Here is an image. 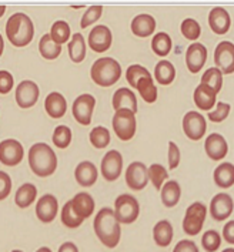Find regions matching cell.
I'll list each match as a JSON object with an SVG mask.
<instances>
[{
    "label": "cell",
    "mask_w": 234,
    "mask_h": 252,
    "mask_svg": "<svg viewBox=\"0 0 234 252\" xmlns=\"http://www.w3.org/2000/svg\"><path fill=\"white\" fill-rule=\"evenodd\" d=\"M12 252H23V251H19V250H16V251H12Z\"/></svg>",
    "instance_id": "680465c9"
},
{
    "label": "cell",
    "mask_w": 234,
    "mask_h": 252,
    "mask_svg": "<svg viewBox=\"0 0 234 252\" xmlns=\"http://www.w3.org/2000/svg\"><path fill=\"white\" fill-rule=\"evenodd\" d=\"M206 119L197 113V111H189L184 119H183V130L184 134L192 140V141H198L200 138H203V135L206 134Z\"/></svg>",
    "instance_id": "ba28073f"
},
{
    "label": "cell",
    "mask_w": 234,
    "mask_h": 252,
    "mask_svg": "<svg viewBox=\"0 0 234 252\" xmlns=\"http://www.w3.org/2000/svg\"><path fill=\"white\" fill-rule=\"evenodd\" d=\"M223 252H234V248H226V250H223Z\"/></svg>",
    "instance_id": "6f0895ef"
},
{
    "label": "cell",
    "mask_w": 234,
    "mask_h": 252,
    "mask_svg": "<svg viewBox=\"0 0 234 252\" xmlns=\"http://www.w3.org/2000/svg\"><path fill=\"white\" fill-rule=\"evenodd\" d=\"M59 252H78V250L73 242H65V244L60 245Z\"/></svg>",
    "instance_id": "f5cc1de1"
},
{
    "label": "cell",
    "mask_w": 234,
    "mask_h": 252,
    "mask_svg": "<svg viewBox=\"0 0 234 252\" xmlns=\"http://www.w3.org/2000/svg\"><path fill=\"white\" fill-rule=\"evenodd\" d=\"M72 207L78 217L86 220L94 211V199L91 198V195L87 192H78V195L72 199Z\"/></svg>",
    "instance_id": "d4e9b609"
},
{
    "label": "cell",
    "mask_w": 234,
    "mask_h": 252,
    "mask_svg": "<svg viewBox=\"0 0 234 252\" xmlns=\"http://www.w3.org/2000/svg\"><path fill=\"white\" fill-rule=\"evenodd\" d=\"M113 130L121 141H129L136 134V117L131 110H117L113 117Z\"/></svg>",
    "instance_id": "52a82bcc"
},
{
    "label": "cell",
    "mask_w": 234,
    "mask_h": 252,
    "mask_svg": "<svg viewBox=\"0 0 234 252\" xmlns=\"http://www.w3.org/2000/svg\"><path fill=\"white\" fill-rule=\"evenodd\" d=\"M96 106V98L91 94H81L75 100L72 111L78 123L83 126H89L91 123L93 110Z\"/></svg>",
    "instance_id": "30bf717a"
},
{
    "label": "cell",
    "mask_w": 234,
    "mask_h": 252,
    "mask_svg": "<svg viewBox=\"0 0 234 252\" xmlns=\"http://www.w3.org/2000/svg\"><path fill=\"white\" fill-rule=\"evenodd\" d=\"M173 252H198V248L193 241H189V239H183L180 241L176 247Z\"/></svg>",
    "instance_id": "f907efd6"
},
{
    "label": "cell",
    "mask_w": 234,
    "mask_h": 252,
    "mask_svg": "<svg viewBox=\"0 0 234 252\" xmlns=\"http://www.w3.org/2000/svg\"><path fill=\"white\" fill-rule=\"evenodd\" d=\"M230 110H232L230 104L220 101V103H217V107H216L214 111H210L208 113V120L213 121V123H221V121H224V120L229 117Z\"/></svg>",
    "instance_id": "bcb514c9"
},
{
    "label": "cell",
    "mask_w": 234,
    "mask_h": 252,
    "mask_svg": "<svg viewBox=\"0 0 234 252\" xmlns=\"http://www.w3.org/2000/svg\"><path fill=\"white\" fill-rule=\"evenodd\" d=\"M169 177V174L166 171V168L160 164H152L149 167V178L152 180L153 186L156 189H161L163 183L166 181V178Z\"/></svg>",
    "instance_id": "60d3db41"
},
{
    "label": "cell",
    "mask_w": 234,
    "mask_h": 252,
    "mask_svg": "<svg viewBox=\"0 0 234 252\" xmlns=\"http://www.w3.org/2000/svg\"><path fill=\"white\" fill-rule=\"evenodd\" d=\"M179 162H180V150H179L177 144H174L173 141H170V143H169V164H170V168H171V170L177 168Z\"/></svg>",
    "instance_id": "681fc988"
},
{
    "label": "cell",
    "mask_w": 234,
    "mask_h": 252,
    "mask_svg": "<svg viewBox=\"0 0 234 252\" xmlns=\"http://www.w3.org/2000/svg\"><path fill=\"white\" fill-rule=\"evenodd\" d=\"M152 50L160 57L167 56L171 50V39H170L169 34L164 32H160V33L155 34V37L152 39Z\"/></svg>",
    "instance_id": "d590c367"
},
{
    "label": "cell",
    "mask_w": 234,
    "mask_h": 252,
    "mask_svg": "<svg viewBox=\"0 0 234 252\" xmlns=\"http://www.w3.org/2000/svg\"><path fill=\"white\" fill-rule=\"evenodd\" d=\"M206 214H207V208L203 202H195L192 204L184 215L183 220V229L187 235H197L201 228L204 225L206 221Z\"/></svg>",
    "instance_id": "8992f818"
},
{
    "label": "cell",
    "mask_w": 234,
    "mask_h": 252,
    "mask_svg": "<svg viewBox=\"0 0 234 252\" xmlns=\"http://www.w3.org/2000/svg\"><path fill=\"white\" fill-rule=\"evenodd\" d=\"M214 63L223 74L234 73V44L232 41H221L214 52Z\"/></svg>",
    "instance_id": "9c48e42d"
},
{
    "label": "cell",
    "mask_w": 234,
    "mask_h": 252,
    "mask_svg": "<svg viewBox=\"0 0 234 252\" xmlns=\"http://www.w3.org/2000/svg\"><path fill=\"white\" fill-rule=\"evenodd\" d=\"M69 56L72 59V62L75 63H81L86 57V43H84V37L76 33L73 34L72 40L69 41Z\"/></svg>",
    "instance_id": "1f68e13d"
},
{
    "label": "cell",
    "mask_w": 234,
    "mask_h": 252,
    "mask_svg": "<svg viewBox=\"0 0 234 252\" xmlns=\"http://www.w3.org/2000/svg\"><path fill=\"white\" fill-rule=\"evenodd\" d=\"M83 218H80L76 215V213L73 211V207H72V199L67 201L62 210V222L65 224L67 228H78L83 224Z\"/></svg>",
    "instance_id": "74e56055"
},
{
    "label": "cell",
    "mask_w": 234,
    "mask_h": 252,
    "mask_svg": "<svg viewBox=\"0 0 234 252\" xmlns=\"http://www.w3.org/2000/svg\"><path fill=\"white\" fill-rule=\"evenodd\" d=\"M216 98H217V94L207 86L200 84L195 87V103L200 110H204V111L211 110V107H214V104H216Z\"/></svg>",
    "instance_id": "484cf974"
},
{
    "label": "cell",
    "mask_w": 234,
    "mask_h": 252,
    "mask_svg": "<svg viewBox=\"0 0 234 252\" xmlns=\"http://www.w3.org/2000/svg\"><path fill=\"white\" fill-rule=\"evenodd\" d=\"M50 37H52V40L56 44L62 46L63 43L69 41V37H70V26L66 23L65 20L56 22L52 26Z\"/></svg>",
    "instance_id": "8d00e7d4"
},
{
    "label": "cell",
    "mask_w": 234,
    "mask_h": 252,
    "mask_svg": "<svg viewBox=\"0 0 234 252\" xmlns=\"http://www.w3.org/2000/svg\"><path fill=\"white\" fill-rule=\"evenodd\" d=\"M23 146L17 140H4L0 143V162L14 167L23 159Z\"/></svg>",
    "instance_id": "7c38bea8"
},
{
    "label": "cell",
    "mask_w": 234,
    "mask_h": 252,
    "mask_svg": "<svg viewBox=\"0 0 234 252\" xmlns=\"http://www.w3.org/2000/svg\"><path fill=\"white\" fill-rule=\"evenodd\" d=\"M6 34L16 47L27 46L35 36V27L30 17L25 13H14L6 23Z\"/></svg>",
    "instance_id": "3957f363"
},
{
    "label": "cell",
    "mask_w": 234,
    "mask_h": 252,
    "mask_svg": "<svg viewBox=\"0 0 234 252\" xmlns=\"http://www.w3.org/2000/svg\"><path fill=\"white\" fill-rule=\"evenodd\" d=\"M147 76H152V73L146 67L140 66V64H133L126 71V79H127L131 87H134V89L137 87V83Z\"/></svg>",
    "instance_id": "b9f144b4"
},
{
    "label": "cell",
    "mask_w": 234,
    "mask_h": 252,
    "mask_svg": "<svg viewBox=\"0 0 234 252\" xmlns=\"http://www.w3.org/2000/svg\"><path fill=\"white\" fill-rule=\"evenodd\" d=\"M149 168L140 161H134L126 170V183L131 189L140 191L149 183Z\"/></svg>",
    "instance_id": "8fae6325"
},
{
    "label": "cell",
    "mask_w": 234,
    "mask_h": 252,
    "mask_svg": "<svg viewBox=\"0 0 234 252\" xmlns=\"http://www.w3.org/2000/svg\"><path fill=\"white\" fill-rule=\"evenodd\" d=\"M113 108L115 110H131L134 114L137 113V98L134 93L127 87L118 89L115 95H113Z\"/></svg>",
    "instance_id": "603a6c76"
},
{
    "label": "cell",
    "mask_w": 234,
    "mask_h": 252,
    "mask_svg": "<svg viewBox=\"0 0 234 252\" xmlns=\"http://www.w3.org/2000/svg\"><path fill=\"white\" fill-rule=\"evenodd\" d=\"M153 238L158 247H169L173 241V226L167 220L158 221L153 228Z\"/></svg>",
    "instance_id": "f1b7e54d"
},
{
    "label": "cell",
    "mask_w": 234,
    "mask_h": 252,
    "mask_svg": "<svg viewBox=\"0 0 234 252\" xmlns=\"http://www.w3.org/2000/svg\"><path fill=\"white\" fill-rule=\"evenodd\" d=\"M182 33L186 39L197 40L201 34V27L195 22V19H186L182 23Z\"/></svg>",
    "instance_id": "ee69618b"
},
{
    "label": "cell",
    "mask_w": 234,
    "mask_h": 252,
    "mask_svg": "<svg viewBox=\"0 0 234 252\" xmlns=\"http://www.w3.org/2000/svg\"><path fill=\"white\" fill-rule=\"evenodd\" d=\"M89 46L96 53H103L112 46V32L107 26H96L89 34Z\"/></svg>",
    "instance_id": "e0dca14e"
},
{
    "label": "cell",
    "mask_w": 234,
    "mask_h": 252,
    "mask_svg": "<svg viewBox=\"0 0 234 252\" xmlns=\"http://www.w3.org/2000/svg\"><path fill=\"white\" fill-rule=\"evenodd\" d=\"M115 214L120 224H131L137 220L140 214L139 201L129 194L118 195L115 202Z\"/></svg>",
    "instance_id": "5b68a950"
},
{
    "label": "cell",
    "mask_w": 234,
    "mask_h": 252,
    "mask_svg": "<svg viewBox=\"0 0 234 252\" xmlns=\"http://www.w3.org/2000/svg\"><path fill=\"white\" fill-rule=\"evenodd\" d=\"M223 238L226 242L234 245V221H229L223 228Z\"/></svg>",
    "instance_id": "816d5d0a"
},
{
    "label": "cell",
    "mask_w": 234,
    "mask_h": 252,
    "mask_svg": "<svg viewBox=\"0 0 234 252\" xmlns=\"http://www.w3.org/2000/svg\"><path fill=\"white\" fill-rule=\"evenodd\" d=\"M75 177L78 186L91 187L97 181V168L90 161H83L76 167Z\"/></svg>",
    "instance_id": "cb8c5ba5"
},
{
    "label": "cell",
    "mask_w": 234,
    "mask_h": 252,
    "mask_svg": "<svg viewBox=\"0 0 234 252\" xmlns=\"http://www.w3.org/2000/svg\"><path fill=\"white\" fill-rule=\"evenodd\" d=\"M93 226L97 238L102 241L103 245H106L107 248H116L117 244L120 242L121 229L113 210L102 208L94 218Z\"/></svg>",
    "instance_id": "6da1fadb"
},
{
    "label": "cell",
    "mask_w": 234,
    "mask_h": 252,
    "mask_svg": "<svg viewBox=\"0 0 234 252\" xmlns=\"http://www.w3.org/2000/svg\"><path fill=\"white\" fill-rule=\"evenodd\" d=\"M4 12H6V7H4V6H0V17L4 14Z\"/></svg>",
    "instance_id": "9f6ffc18"
},
{
    "label": "cell",
    "mask_w": 234,
    "mask_h": 252,
    "mask_svg": "<svg viewBox=\"0 0 234 252\" xmlns=\"http://www.w3.org/2000/svg\"><path fill=\"white\" fill-rule=\"evenodd\" d=\"M201 84L210 87L214 93L217 94L223 87V73L217 67H210L201 77Z\"/></svg>",
    "instance_id": "e575fe53"
},
{
    "label": "cell",
    "mask_w": 234,
    "mask_h": 252,
    "mask_svg": "<svg viewBox=\"0 0 234 252\" xmlns=\"http://www.w3.org/2000/svg\"><path fill=\"white\" fill-rule=\"evenodd\" d=\"M102 13H103V7L102 6H90L86 10V13L83 14V17H81L80 27L81 29H86V27H89L93 23H96L102 17Z\"/></svg>",
    "instance_id": "f6af8a7d"
},
{
    "label": "cell",
    "mask_w": 234,
    "mask_h": 252,
    "mask_svg": "<svg viewBox=\"0 0 234 252\" xmlns=\"http://www.w3.org/2000/svg\"><path fill=\"white\" fill-rule=\"evenodd\" d=\"M180 195H182V188L177 181H167L161 187V202L167 208H173L174 205H177Z\"/></svg>",
    "instance_id": "83f0119b"
},
{
    "label": "cell",
    "mask_w": 234,
    "mask_h": 252,
    "mask_svg": "<svg viewBox=\"0 0 234 252\" xmlns=\"http://www.w3.org/2000/svg\"><path fill=\"white\" fill-rule=\"evenodd\" d=\"M214 183L220 188H230L234 184V165L223 162L214 170Z\"/></svg>",
    "instance_id": "4316f807"
},
{
    "label": "cell",
    "mask_w": 234,
    "mask_h": 252,
    "mask_svg": "<svg viewBox=\"0 0 234 252\" xmlns=\"http://www.w3.org/2000/svg\"><path fill=\"white\" fill-rule=\"evenodd\" d=\"M208 25L216 34H226L232 26L230 14L223 7H214L208 14Z\"/></svg>",
    "instance_id": "ffe728a7"
},
{
    "label": "cell",
    "mask_w": 234,
    "mask_h": 252,
    "mask_svg": "<svg viewBox=\"0 0 234 252\" xmlns=\"http://www.w3.org/2000/svg\"><path fill=\"white\" fill-rule=\"evenodd\" d=\"M14 80L12 73L6 71V70H1L0 71V94H7L12 92L13 89Z\"/></svg>",
    "instance_id": "7dc6e473"
},
{
    "label": "cell",
    "mask_w": 234,
    "mask_h": 252,
    "mask_svg": "<svg viewBox=\"0 0 234 252\" xmlns=\"http://www.w3.org/2000/svg\"><path fill=\"white\" fill-rule=\"evenodd\" d=\"M39 100V87L35 81L23 80L16 89V101L22 108H30Z\"/></svg>",
    "instance_id": "4fadbf2b"
},
{
    "label": "cell",
    "mask_w": 234,
    "mask_h": 252,
    "mask_svg": "<svg viewBox=\"0 0 234 252\" xmlns=\"http://www.w3.org/2000/svg\"><path fill=\"white\" fill-rule=\"evenodd\" d=\"M44 108L46 113L52 117V119H62L67 111V103L66 98L60 93L53 92L50 93L46 100H44Z\"/></svg>",
    "instance_id": "7402d4cb"
},
{
    "label": "cell",
    "mask_w": 234,
    "mask_h": 252,
    "mask_svg": "<svg viewBox=\"0 0 234 252\" xmlns=\"http://www.w3.org/2000/svg\"><path fill=\"white\" fill-rule=\"evenodd\" d=\"M3 49H4V41H3V37L0 34V56L3 54Z\"/></svg>",
    "instance_id": "db71d44e"
},
{
    "label": "cell",
    "mask_w": 234,
    "mask_h": 252,
    "mask_svg": "<svg viewBox=\"0 0 234 252\" xmlns=\"http://www.w3.org/2000/svg\"><path fill=\"white\" fill-rule=\"evenodd\" d=\"M201 245L206 252H216L221 245L220 234L214 229H210L207 232H204L203 238H201Z\"/></svg>",
    "instance_id": "7bdbcfd3"
},
{
    "label": "cell",
    "mask_w": 234,
    "mask_h": 252,
    "mask_svg": "<svg viewBox=\"0 0 234 252\" xmlns=\"http://www.w3.org/2000/svg\"><path fill=\"white\" fill-rule=\"evenodd\" d=\"M38 195V188L33 186V184H23L17 191H16V195H14V202L17 207L20 208H27L30 207Z\"/></svg>",
    "instance_id": "4dcf8cb0"
},
{
    "label": "cell",
    "mask_w": 234,
    "mask_h": 252,
    "mask_svg": "<svg viewBox=\"0 0 234 252\" xmlns=\"http://www.w3.org/2000/svg\"><path fill=\"white\" fill-rule=\"evenodd\" d=\"M91 80L102 87H110L116 84L121 76V67L112 57H103L93 63L90 70Z\"/></svg>",
    "instance_id": "277c9868"
},
{
    "label": "cell",
    "mask_w": 234,
    "mask_h": 252,
    "mask_svg": "<svg viewBox=\"0 0 234 252\" xmlns=\"http://www.w3.org/2000/svg\"><path fill=\"white\" fill-rule=\"evenodd\" d=\"M123 170V157L121 154L112 150L109 153H106V156L102 159V175L104 177V180L107 181H116L117 178L120 177Z\"/></svg>",
    "instance_id": "9a60e30c"
},
{
    "label": "cell",
    "mask_w": 234,
    "mask_h": 252,
    "mask_svg": "<svg viewBox=\"0 0 234 252\" xmlns=\"http://www.w3.org/2000/svg\"><path fill=\"white\" fill-rule=\"evenodd\" d=\"M204 150H206L208 157L213 161H220V159H223L227 156L229 146H227L226 138L221 134L213 133L206 138Z\"/></svg>",
    "instance_id": "d6986e66"
},
{
    "label": "cell",
    "mask_w": 234,
    "mask_h": 252,
    "mask_svg": "<svg viewBox=\"0 0 234 252\" xmlns=\"http://www.w3.org/2000/svg\"><path fill=\"white\" fill-rule=\"evenodd\" d=\"M234 210L233 198L229 194L220 192L214 195L210 202V214L214 221H224L227 220Z\"/></svg>",
    "instance_id": "5bb4252c"
},
{
    "label": "cell",
    "mask_w": 234,
    "mask_h": 252,
    "mask_svg": "<svg viewBox=\"0 0 234 252\" xmlns=\"http://www.w3.org/2000/svg\"><path fill=\"white\" fill-rule=\"evenodd\" d=\"M12 191V178L9 174L0 171V201L9 197Z\"/></svg>",
    "instance_id": "c3c4849f"
},
{
    "label": "cell",
    "mask_w": 234,
    "mask_h": 252,
    "mask_svg": "<svg viewBox=\"0 0 234 252\" xmlns=\"http://www.w3.org/2000/svg\"><path fill=\"white\" fill-rule=\"evenodd\" d=\"M90 141L93 147H96L99 150L106 148V147L109 146V143H110V133H109V130L106 127H102V126L93 128L90 133Z\"/></svg>",
    "instance_id": "f35d334b"
},
{
    "label": "cell",
    "mask_w": 234,
    "mask_h": 252,
    "mask_svg": "<svg viewBox=\"0 0 234 252\" xmlns=\"http://www.w3.org/2000/svg\"><path fill=\"white\" fill-rule=\"evenodd\" d=\"M29 164L32 171L39 177H49L57 168V157L52 147L38 143L29 151Z\"/></svg>",
    "instance_id": "7a4b0ae2"
},
{
    "label": "cell",
    "mask_w": 234,
    "mask_h": 252,
    "mask_svg": "<svg viewBox=\"0 0 234 252\" xmlns=\"http://www.w3.org/2000/svg\"><path fill=\"white\" fill-rule=\"evenodd\" d=\"M39 50L43 59H46V60H54V59H57L60 56V53H62V46L56 44L52 40V37H50V34H44L40 39Z\"/></svg>",
    "instance_id": "d6a6232c"
},
{
    "label": "cell",
    "mask_w": 234,
    "mask_h": 252,
    "mask_svg": "<svg viewBox=\"0 0 234 252\" xmlns=\"http://www.w3.org/2000/svg\"><path fill=\"white\" fill-rule=\"evenodd\" d=\"M156 20L150 14H139L131 20V32L137 37H149L155 33Z\"/></svg>",
    "instance_id": "44dd1931"
},
{
    "label": "cell",
    "mask_w": 234,
    "mask_h": 252,
    "mask_svg": "<svg viewBox=\"0 0 234 252\" xmlns=\"http://www.w3.org/2000/svg\"><path fill=\"white\" fill-rule=\"evenodd\" d=\"M139 93L142 95L146 103L152 104L157 100V87L155 86V81H153V77L152 76H147V77H143L137 83V87Z\"/></svg>",
    "instance_id": "836d02e7"
},
{
    "label": "cell",
    "mask_w": 234,
    "mask_h": 252,
    "mask_svg": "<svg viewBox=\"0 0 234 252\" xmlns=\"http://www.w3.org/2000/svg\"><path fill=\"white\" fill-rule=\"evenodd\" d=\"M59 202L57 198L52 194H44L36 204V215L41 222H52L57 215Z\"/></svg>",
    "instance_id": "ac0fdd59"
},
{
    "label": "cell",
    "mask_w": 234,
    "mask_h": 252,
    "mask_svg": "<svg viewBox=\"0 0 234 252\" xmlns=\"http://www.w3.org/2000/svg\"><path fill=\"white\" fill-rule=\"evenodd\" d=\"M36 252H52V250L47 248V247H41V248H39Z\"/></svg>",
    "instance_id": "11a10c76"
},
{
    "label": "cell",
    "mask_w": 234,
    "mask_h": 252,
    "mask_svg": "<svg viewBox=\"0 0 234 252\" xmlns=\"http://www.w3.org/2000/svg\"><path fill=\"white\" fill-rule=\"evenodd\" d=\"M72 143V130L67 126H59L56 127L53 133V144L57 148H67Z\"/></svg>",
    "instance_id": "ab89813d"
},
{
    "label": "cell",
    "mask_w": 234,
    "mask_h": 252,
    "mask_svg": "<svg viewBox=\"0 0 234 252\" xmlns=\"http://www.w3.org/2000/svg\"><path fill=\"white\" fill-rule=\"evenodd\" d=\"M155 79L158 84L169 86L176 79V68L167 60H161L155 67Z\"/></svg>",
    "instance_id": "f546056e"
},
{
    "label": "cell",
    "mask_w": 234,
    "mask_h": 252,
    "mask_svg": "<svg viewBox=\"0 0 234 252\" xmlns=\"http://www.w3.org/2000/svg\"><path fill=\"white\" fill-rule=\"evenodd\" d=\"M207 60V49L201 43H193L186 52V66L190 73H198Z\"/></svg>",
    "instance_id": "2e32d148"
}]
</instances>
